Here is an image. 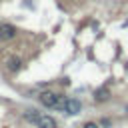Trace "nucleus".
Here are the masks:
<instances>
[{
  "mask_svg": "<svg viewBox=\"0 0 128 128\" xmlns=\"http://www.w3.org/2000/svg\"><path fill=\"white\" fill-rule=\"evenodd\" d=\"M36 126H38V128H58L56 120H54L52 116H48V114H40V118H38Z\"/></svg>",
  "mask_w": 128,
  "mask_h": 128,
  "instance_id": "5",
  "label": "nucleus"
},
{
  "mask_svg": "<svg viewBox=\"0 0 128 128\" xmlns=\"http://www.w3.org/2000/svg\"><path fill=\"white\" fill-rule=\"evenodd\" d=\"M16 34H18V28L14 24H10V22H2L0 24V40L10 42V40L16 38Z\"/></svg>",
  "mask_w": 128,
  "mask_h": 128,
  "instance_id": "3",
  "label": "nucleus"
},
{
  "mask_svg": "<svg viewBox=\"0 0 128 128\" xmlns=\"http://www.w3.org/2000/svg\"><path fill=\"white\" fill-rule=\"evenodd\" d=\"M26 118H28L30 122H34V124H36V122H38V118H40V112H38V110H34V108H28V110H26Z\"/></svg>",
  "mask_w": 128,
  "mask_h": 128,
  "instance_id": "7",
  "label": "nucleus"
},
{
  "mask_svg": "<svg viewBox=\"0 0 128 128\" xmlns=\"http://www.w3.org/2000/svg\"><path fill=\"white\" fill-rule=\"evenodd\" d=\"M80 110H82V102L78 98H68L66 100V108H64L66 114H80Z\"/></svg>",
  "mask_w": 128,
  "mask_h": 128,
  "instance_id": "4",
  "label": "nucleus"
},
{
  "mask_svg": "<svg viewBox=\"0 0 128 128\" xmlns=\"http://www.w3.org/2000/svg\"><path fill=\"white\" fill-rule=\"evenodd\" d=\"M38 100L44 108H66V98L62 94H56L54 90H42L38 94Z\"/></svg>",
  "mask_w": 128,
  "mask_h": 128,
  "instance_id": "1",
  "label": "nucleus"
},
{
  "mask_svg": "<svg viewBox=\"0 0 128 128\" xmlns=\"http://www.w3.org/2000/svg\"><path fill=\"white\" fill-rule=\"evenodd\" d=\"M108 98H110V92H108L106 88H100V90L94 92V100H96V102H106Z\"/></svg>",
  "mask_w": 128,
  "mask_h": 128,
  "instance_id": "6",
  "label": "nucleus"
},
{
  "mask_svg": "<svg viewBox=\"0 0 128 128\" xmlns=\"http://www.w3.org/2000/svg\"><path fill=\"white\" fill-rule=\"evenodd\" d=\"M84 128H98V124H96V122H86Z\"/></svg>",
  "mask_w": 128,
  "mask_h": 128,
  "instance_id": "8",
  "label": "nucleus"
},
{
  "mask_svg": "<svg viewBox=\"0 0 128 128\" xmlns=\"http://www.w3.org/2000/svg\"><path fill=\"white\" fill-rule=\"evenodd\" d=\"M22 66H24V60H22L18 54H10V56L6 58V62H4V68H6L10 74L20 72V70H22Z\"/></svg>",
  "mask_w": 128,
  "mask_h": 128,
  "instance_id": "2",
  "label": "nucleus"
}]
</instances>
